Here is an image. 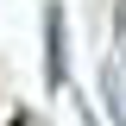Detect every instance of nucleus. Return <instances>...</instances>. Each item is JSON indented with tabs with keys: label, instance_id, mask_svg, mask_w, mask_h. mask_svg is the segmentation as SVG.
Returning a JSON list of instances; mask_svg holds the SVG:
<instances>
[{
	"label": "nucleus",
	"instance_id": "obj_1",
	"mask_svg": "<svg viewBox=\"0 0 126 126\" xmlns=\"http://www.w3.org/2000/svg\"><path fill=\"white\" fill-rule=\"evenodd\" d=\"M63 6L57 0H44V82L50 88H63Z\"/></svg>",
	"mask_w": 126,
	"mask_h": 126
},
{
	"label": "nucleus",
	"instance_id": "obj_2",
	"mask_svg": "<svg viewBox=\"0 0 126 126\" xmlns=\"http://www.w3.org/2000/svg\"><path fill=\"white\" fill-rule=\"evenodd\" d=\"M113 44H120V57H126V0H120V13H113Z\"/></svg>",
	"mask_w": 126,
	"mask_h": 126
}]
</instances>
